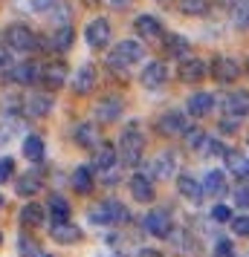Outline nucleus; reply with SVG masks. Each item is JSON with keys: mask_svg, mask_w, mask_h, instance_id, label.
Masks as SVG:
<instances>
[{"mask_svg": "<svg viewBox=\"0 0 249 257\" xmlns=\"http://www.w3.org/2000/svg\"><path fill=\"white\" fill-rule=\"evenodd\" d=\"M203 194H209V197H220L226 191V174L223 171H209V174L203 176Z\"/></svg>", "mask_w": 249, "mask_h": 257, "instance_id": "obj_26", "label": "nucleus"}, {"mask_svg": "<svg viewBox=\"0 0 249 257\" xmlns=\"http://www.w3.org/2000/svg\"><path fill=\"white\" fill-rule=\"evenodd\" d=\"M38 78H41V67L35 61H21V64L9 67V72H6L9 84H35Z\"/></svg>", "mask_w": 249, "mask_h": 257, "instance_id": "obj_10", "label": "nucleus"}, {"mask_svg": "<svg viewBox=\"0 0 249 257\" xmlns=\"http://www.w3.org/2000/svg\"><path fill=\"white\" fill-rule=\"evenodd\" d=\"M165 49H168V55L186 61L189 58V52H191V44H189V38L186 35H168L165 38Z\"/></svg>", "mask_w": 249, "mask_h": 257, "instance_id": "obj_29", "label": "nucleus"}, {"mask_svg": "<svg viewBox=\"0 0 249 257\" xmlns=\"http://www.w3.org/2000/svg\"><path fill=\"white\" fill-rule=\"evenodd\" d=\"M110 9H125V6H131V0H105Z\"/></svg>", "mask_w": 249, "mask_h": 257, "instance_id": "obj_47", "label": "nucleus"}, {"mask_svg": "<svg viewBox=\"0 0 249 257\" xmlns=\"http://www.w3.org/2000/svg\"><path fill=\"white\" fill-rule=\"evenodd\" d=\"M177 191H180V197L189 199V202H200V197H203L200 179H197V176H191V174H180L177 176Z\"/></svg>", "mask_w": 249, "mask_h": 257, "instance_id": "obj_17", "label": "nucleus"}, {"mask_svg": "<svg viewBox=\"0 0 249 257\" xmlns=\"http://www.w3.org/2000/svg\"><path fill=\"white\" fill-rule=\"evenodd\" d=\"M41 81H44L47 90L64 87V81H67V64L64 61H49V64H44L41 67Z\"/></svg>", "mask_w": 249, "mask_h": 257, "instance_id": "obj_12", "label": "nucleus"}, {"mask_svg": "<svg viewBox=\"0 0 249 257\" xmlns=\"http://www.w3.org/2000/svg\"><path fill=\"white\" fill-rule=\"evenodd\" d=\"M116 162H119V153H116V148H110V145H102V148L93 153V171H99V174H110V171L116 168Z\"/></svg>", "mask_w": 249, "mask_h": 257, "instance_id": "obj_19", "label": "nucleus"}, {"mask_svg": "<svg viewBox=\"0 0 249 257\" xmlns=\"http://www.w3.org/2000/svg\"><path fill=\"white\" fill-rule=\"evenodd\" d=\"M203 75H206V61H203V58H186V61H180V78H183L186 84L203 81Z\"/></svg>", "mask_w": 249, "mask_h": 257, "instance_id": "obj_20", "label": "nucleus"}, {"mask_svg": "<svg viewBox=\"0 0 249 257\" xmlns=\"http://www.w3.org/2000/svg\"><path fill=\"white\" fill-rule=\"evenodd\" d=\"M72 136H75V142H78L81 148H96V145H99V130H96V124H90V121H78L75 130H72Z\"/></svg>", "mask_w": 249, "mask_h": 257, "instance_id": "obj_27", "label": "nucleus"}, {"mask_svg": "<svg viewBox=\"0 0 249 257\" xmlns=\"http://www.w3.org/2000/svg\"><path fill=\"white\" fill-rule=\"evenodd\" d=\"M229 225H232V231H235L237 237H249V214H243V217H235Z\"/></svg>", "mask_w": 249, "mask_h": 257, "instance_id": "obj_38", "label": "nucleus"}, {"mask_svg": "<svg viewBox=\"0 0 249 257\" xmlns=\"http://www.w3.org/2000/svg\"><path fill=\"white\" fill-rule=\"evenodd\" d=\"M110 35H113V29H110L107 18H96V21L84 26V41H87L90 49H105L110 44Z\"/></svg>", "mask_w": 249, "mask_h": 257, "instance_id": "obj_5", "label": "nucleus"}, {"mask_svg": "<svg viewBox=\"0 0 249 257\" xmlns=\"http://www.w3.org/2000/svg\"><path fill=\"white\" fill-rule=\"evenodd\" d=\"M139 257H165V254H159L156 248H142V254H139Z\"/></svg>", "mask_w": 249, "mask_h": 257, "instance_id": "obj_48", "label": "nucleus"}, {"mask_svg": "<svg viewBox=\"0 0 249 257\" xmlns=\"http://www.w3.org/2000/svg\"><path fill=\"white\" fill-rule=\"evenodd\" d=\"M9 64H12V49L6 47V44H0V70L9 67Z\"/></svg>", "mask_w": 249, "mask_h": 257, "instance_id": "obj_45", "label": "nucleus"}, {"mask_svg": "<svg viewBox=\"0 0 249 257\" xmlns=\"http://www.w3.org/2000/svg\"><path fill=\"white\" fill-rule=\"evenodd\" d=\"M235 202L240 205V208H249V185L235 188Z\"/></svg>", "mask_w": 249, "mask_h": 257, "instance_id": "obj_42", "label": "nucleus"}, {"mask_svg": "<svg viewBox=\"0 0 249 257\" xmlns=\"http://www.w3.org/2000/svg\"><path fill=\"white\" fill-rule=\"evenodd\" d=\"M212 220L214 222H232L235 217H232V208H229V205H214L212 208Z\"/></svg>", "mask_w": 249, "mask_h": 257, "instance_id": "obj_40", "label": "nucleus"}, {"mask_svg": "<svg viewBox=\"0 0 249 257\" xmlns=\"http://www.w3.org/2000/svg\"><path fill=\"white\" fill-rule=\"evenodd\" d=\"M156 127H159L162 136H186V133H189V121H186V116H183L180 110H168V113L159 116Z\"/></svg>", "mask_w": 249, "mask_h": 257, "instance_id": "obj_8", "label": "nucleus"}, {"mask_svg": "<svg viewBox=\"0 0 249 257\" xmlns=\"http://www.w3.org/2000/svg\"><path fill=\"white\" fill-rule=\"evenodd\" d=\"M180 12L189 18H203L209 12V0H180Z\"/></svg>", "mask_w": 249, "mask_h": 257, "instance_id": "obj_34", "label": "nucleus"}, {"mask_svg": "<svg viewBox=\"0 0 249 257\" xmlns=\"http://www.w3.org/2000/svg\"><path fill=\"white\" fill-rule=\"evenodd\" d=\"M41 185H44V182H41V176L29 171V174H21V176H18L15 191H18L21 197H35V194H41Z\"/></svg>", "mask_w": 249, "mask_h": 257, "instance_id": "obj_25", "label": "nucleus"}, {"mask_svg": "<svg viewBox=\"0 0 249 257\" xmlns=\"http://www.w3.org/2000/svg\"><path fill=\"white\" fill-rule=\"evenodd\" d=\"M90 220L96 225H122V222H128V208L116 199H105L102 205L90 211Z\"/></svg>", "mask_w": 249, "mask_h": 257, "instance_id": "obj_3", "label": "nucleus"}, {"mask_svg": "<svg viewBox=\"0 0 249 257\" xmlns=\"http://www.w3.org/2000/svg\"><path fill=\"white\" fill-rule=\"evenodd\" d=\"M145 231L154 234V237H168L174 231V220H171V211L168 208H154L145 214Z\"/></svg>", "mask_w": 249, "mask_h": 257, "instance_id": "obj_6", "label": "nucleus"}, {"mask_svg": "<svg viewBox=\"0 0 249 257\" xmlns=\"http://www.w3.org/2000/svg\"><path fill=\"white\" fill-rule=\"evenodd\" d=\"M145 58V47L139 41H119L116 47L110 49V55H107V67H113V70H131L133 64H139Z\"/></svg>", "mask_w": 249, "mask_h": 257, "instance_id": "obj_2", "label": "nucleus"}, {"mask_svg": "<svg viewBox=\"0 0 249 257\" xmlns=\"http://www.w3.org/2000/svg\"><path fill=\"white\" fill-rule=\"evenodd\" d=\"M24 104H26V113H29V116H35V118L49 116V110H52V95L49 93H29Z\"/></svg>", "mask_w": 249, "mask_h": 257, "instance_id": "obj_21", "label": "nucleus"}, {"mask_svg": "<svg viewBox=\"0 0 249 257\" xmlns=\"http://www.w3.org/2000/svg\"><path fill=\"white\" fill-rule=\"evenodd\" d=\"M177 176V159L171 151H162L156 153L151 159V168H148V179H171Z\"/></svg>", "mask_w": 249, "mask_h": 257, "instance_id": "obj_7", "label": "nucleus"}, {"mask_svg": "<svg viewBox=\"0 0 249 257\" xmlns=\"http://www.w3.org/2000/svg\"><path fill=\"white\" fill-rule=\"evenodd\" d=\"M223 110H226V116H232V118L249 116V90H235V93H229L223 98Z\"/></svg>", "mask_w": 249, "mask_h": 257, "instance_id": "obj_13", "label": "nucleus"}, {"mask_svg": "<svg viewBox=\"0 0 249 257\" xmlns=\"http://www.w3.org/2000/svg\"><path fill=\"white\" fill-rule=\"evenodd\" d=\"M6 47L18 49V52H29V49L38 47V38L26 24H12L6 29Z\"/></svg>", "mask_w": 249, "mask_h": 257, "instance_id": "obj_4", "label": "nucleus"}, {"mask_svg": "<svg viewBox=\"0 0 249 257\" xmlns=\"http://www.w3.org/2000/svg\"><path fill=\"white\" fill-rule=\"evenodd\" d=\"M96 87V67L93 64H81L75 70V78H72V93L75 95H87Z\"/></svg>", "mask_w": 249, "mask_h": 257, "instance_id": "obj_16", "label": "nucleus"}, {"mask_svg": "<svg viewBox=\"0 0 249 257\" xmlns=\"http://www.w3.org/2000/svg\"><path fill=\"white\" fill-rule=\"evenodd\" d=\"M116 153H119V159H122L125 165H131V168L142 159V153H145V136H142V130L136 127V124H131V127L122 130L119 145H116Z\"/></svg>", "mask_w": 249, "mask_h": 257, "instance_id": "obj_1", "label": "nucleus"}, {"mask_svg": "<svg viewBox=\"0 0 249 257\" xmlns=\"http://www.w3.org/2000/svg\"><path fill=\"white\" fill-rule=\"evenodd\" d=\"M0 208H3V194H0Z\"/></svg>", "mask_w": 249, "mask_h": 257, "instance_id": "obj_49", "label": "nucleus"}, {"mask_svg": "<svg viewBox=\"0 0 249 257\" xmlns=\"http://www.w3.org/2000/svg\"><path fill=\"white\" fill-rule=\"evenodd\" d=\"M212 75L217 84H232L237 81V75H240V67H237L235 58H226V55H217L212 61Z\"/></svg>", "mask_w": 249, "mask_h": 257, "instance_id": "obj_11", "label": "nucleus"}, {"mask_svg": "<svg viewBox=\"0 0 249 257\" xmlns=\"http://www.w3.org/2000/svg\"><path fill=\"white\" fill-rule=\"evenodd\" d=\"M206 142H209V136H206L200 127H189V133H186V145H189L191 151H203Z\"/></svg>", "mask_w": 249, "mask_h": 257, "instance_id": "obj_36", "label": "nucleus"}, {"mask_svg": "<svg viewBox=\"0 0 249 257\" xmlns=\"http://www.w3.org/2000/svg\"><path fill=\"white\" fill-rule=\"evenodd\" d=\"M200 156H226V151H223V145H220L217 139H209L206 145H203Z\"/></svg>", "mask_w": 249, "mask_h": 257, "instance_id": "obj_39", "label": "nucleus"}, {"mask_svg": "<svg viewBox=\"0 0 249 257\" xmlns=\"http://www.w3.org/2000/svg\"><path fill=\"white\" fill-rule=\"evenodd\" d=\"M44 220H47V211L41 208L38 202H29V205L21 208V222H24L26 228H35V225H41Z\"/></svg>", "mask_w": 249, "mask_h": 257, "instance_id": "obj_31", "label": "nucleus"}, {"mask_svg": "<svg viewBox=\"0 0 249 257\" xmlns=\"http://www.w3.org/2000/svg\"><path fill=\"white\" fill-rule=\"evenodd\" d=\"M165 81H168V70L162 61H151L142 70V84L148 90H159V87H165Z\"/></svg>", "mask_w": 249, "mask_h": 257, "instance_id": "obj_15", "label": "nucleus"}, {"mask_svg": "<svg viewBox=\"0 0 249 257\" xmlns=\"http://www.w3.org/2000/svg\"><path fill=\"white\" fill-rule=\"evenodd\" d=\"M186 107H189V116L203 118V116H209V113H212L214 95H212V93H191L189 101H186Z\"/></svg>", "mask_w": 249, "mask_h": 257, "instance_id": "obj_18", "label": "nucleus"}, {"mask_svg": "<svg viewBox=\"0 0 249 257\" xmlns=\"http://www.w3.org/2000/svg\"><path fill=\"white\" fill-rule=\"evenodd\" d=\"M52 3H58V0H32V9H38V12H49Z\"/></svg>", "mask_w": 249, "mask_h": 257, "instance_id": "obj_46", "label": "nucleus"}, {"mask_svg": "<svg viewBox=\"0 0 249 257\" xmlns=\"http://www.w3.org/2000/svg\"><path fill=\"white\" fill-rule=\"evenodd\" d=\"M72 188H75V194H90L93 191V168L78 165L72 171Z\"/></svg>", "mask_w": 249, "mask_h": 257, "instance_id": "obj_28", "label": "nucleus"}, {"mask_svg": "<svg viewBox=\"0 0 249 257\" xmlns=\"http://www.w3.org/2000/svg\"><path fill=\"white\" fill-rule=\"evenodd\" d=\"M128 188H131V197L136 199V202H151V199H154V185H151V179L142 176V174L131 176Z\"/></svg>", "mask_w": 249, "mask_h": 257, "instance_id": "obj_23", "label": "nucleus"}, {"mask_svg": "<svg viewBox=\"0 0 249 257\" xmlns=\"http://www.w3.org/2000/svg\"><path fill=\"white\" fill-rule=\"evenodd\" d=\"M72 26L67 24V26H58L55 32H52V38H49V47L55 49V52H67V49L72 47Z\"/></svg>", "mask_w": 249, "mask_h": 257, "instance_id": "obj_30", "label": "nucleus"}, {"mask_svg": "<svg viewBox=\"0 0 249 257\" xmlns=\"http://www.w3.org/2000/svg\"><path fill=\"white\" fill-rule=\"evenodd\" d=\"M226 171L232 176H249V156L240 151H226Z\"/></svg>", "mask_w": 249, "mask_h": 257, "instance_id": "obj_24", "label": "nucleus"}, {"mask_svg": "<svg viewBox=\"0 0 249 257\" xmlns=\"http://www.w3.org/2000/svg\"><path fill=\"white\" fill-rule=\"evenodd\" d=\"M232 21H235V26H240V29H249V0H240L235 6Z\"/></svg>", "mask_w": 249, "mask_h": 257, "instance_id": "obj_37", "label": "nucleus"}, {"mask_svg": "<svg viewBox=\"0 0 249 257\" xmlns=\"http://www.w3.org/2000/svg\"><path fill=\"white\" fill-rule=\"evenodd\" d=\"M220 3H223V0H220Z\"/></svg>", "mask_w": 249, "mask_h": 257, "instance_id": "obj_52", "label": "nucleus"}, {"mask_svg": "<svg viewBox=\"0 0 249 257\" xmlns=\"http://www.w3.org/2000/svg\"><path fill=\"white\" fill-rule=\"evenodd\" d=\"M18 254L21 257H44L41 254V248L35 245V240H32L29 234H21V237H18Z\"/></svg>", "mask_w": 249, "mask_h": 257, "instance_id": "obj_35", "label": "nucleus"}, {"mask_svg": "<svg viewBox=\"0 0 249 257\" xmlns=\"http://www.w3.org/2000/svg\"><path fill=\"white\" fill-rule=\"evenodd\" d=\"M49 211H52L55 225H58V222H70V202H67L64 197H52L49 199Z\"/></svg>", "mask_w": 249, "mask_h": 257, "instance_id": "obj_33", "label": "nucleus"}, {"mask_svg": "<svg viewBox=\"0 0 249 257\" xmlns=\"http://www.w3.org/2000/svg\"><path fill=\"white\" fill-rule=\"evenodd\" d=\"M52 240L61 245H75L81 240V228L78 225H72V222H58V225H52Z\"/></svg>", "mask_w": 249, "mask_h": 257, "instance_id": "obj_22", "label": "nucleus"}, {"mask_svg": "<svg viewBox=\"0 0 249 257\" xmlns=\"http://www.w3.org/2000/svg\"><path fill=\"white\" fill-rule=\"evenodd\" d=\"M0 243H3V234H0Z\"/></svg>", "mask_w": 249, "mask_h": 257, "instance_id": "obj_50", "label": "nucleus"}, {"mask_svg": "<svg viewBox=\"0 0 249 257\" xmlns=\"http://www.w3.org/2000/svg\"><path fill=\"white\" fill-rule=\"evenodd\" d=\"M237 124H240V118L223 116V118H220V133H226V136H232V133H237Z\"/></svg>", "mask_w": 249, "mask_h": 257, "instance_id": "obj_41", "label": "nucleus"}, {"mask_svg": "<svg viewBox=\"0 0 249 257\" xmlns=\"http://www.w3.org/2000/svg\"><path fill=\"white\" fill-rule=\"evenodd\" d=\"M122 110H125V101H122L119 95H105V98H99V104H96V118H99L102 124H113V121H119Z\"/></svg>", "mask_w": 249, "mask_h": 257, "instance_id": "obj_9", "label": "nucleus"}, {"mask_svg": "<svg viewBox=\"0 0 249 257\" xmlns=\"http://www.w3.org/2000/svg\"><path fill=\"white\" fill-rule=\"evenodd\" d=\"M119 257H125V254H119Z\"/></svg>", "mask_w": 249, "mask_h": 257, "instance_id": "obj_51", "label": "nucleus"}, {"mask_svg": "<svg viewBox=\"0 0 249 257\" xmlns=\"http://www.w3.org/2000/svg\"><path fill=\"white\" fill-rule=\"evenodd\" d=\"M15 174V162L12 159H0V182H6Z\"/></svg>", "mask_w": 249, "mask_h": 257, "instance_id": "obj_43", "label": "nucleus"}, {"mask_svg": "<svg viewBox=\"0 0 249 257\" xmlns=\"http://www.w3.org/2000/svg\"><path fill=\"white\" fill-rule=\"evenodd\" d=\"M133 29H136V35L145 38V41H156V38L162 35V24H159L156 15H136Z\"/></svg>", "mask_w": 249, "mask_h": 257, "instance_id": "obj_14", "label": "nucleus"}, {"mask_svg": "<svg viewBox=\"0 0 249 257\" xmlns=\"http://www.w3.org/2000/svg\"><path fill=\"white\" fill-rule=\"evenodd\" d=\"M44 153H47V145H44L41 136H26L24 139V156L29 159V162H41Z\"/></svg>", "mask_w": 249, "mask_h": 257, "instance_id": "obj_32", "label": "nucleus"}, {"mask_svg": "<svg viewBox=\"0 0 249 257\" xmlns=\"http://www.w3.org/2000/svg\"><path fill=\"white\" fill-rule=\"evenodd\" d=\"M214 257H232V243H229V240H217Z\"/></svg>", "mask_w": 249, "mask_h": 257, "instance_id": "obj_44", "label": "nucleus"}]
</instances>
